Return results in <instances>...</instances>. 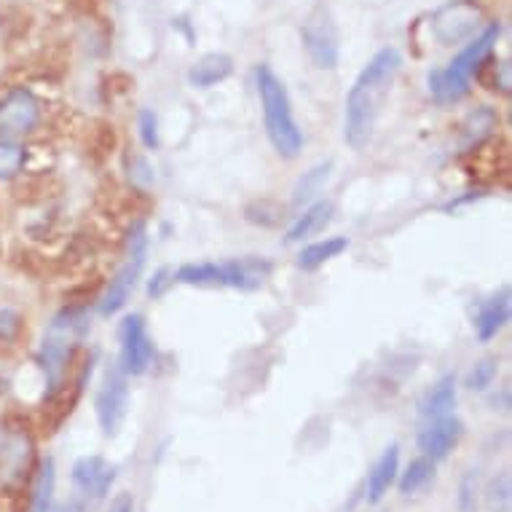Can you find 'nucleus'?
Returning <instances> with one entry per match:
<instances>
[{
	"instance_id": "nucleus-1",
	"label": "nucleus",
	"mask_w": 512,
	"mask_h": 512,
	"mask_svg": "<svg viewBox=\"0 0 512 512\" xmlns=\"http://www.w3.org/2000/svg\"><path fill=\"white\" fill-rule=\"evenodd\" d=\"M400 65H403V57L392 46L376 51L346 94L344 140L352 145L354 151H362L370 143L378 116L384 110V102H387L392 84L400 73Z\"/></svg>"
},
{
	"instance_id": "nucleus-2",
	"label": "nucleus",
	"mask_w": 512,
	"mask_h": 512,
	"mask_svg": "<svg viewBox=\"0 0 512 512\" xmlns=\"http://www.w3.org/2000/svg\"><path fill=\"white\" fill-rule=\"evenodd\" d=\"M255 81H258V97H261L263 105L266 135H269L274 151L282 159H298L303 148V135L293 116L290 94H287L282 78L269 65H261L255 73Z\"/></svg>"
},
{
	"instance_id": "nucleus-3",
	"label": "nucleus",
	"mask_w": 512,
	"mask_h": 512,
	"mask_svg": "<svg viewBox=\"0 0 512 512\" xmlns=\"http://www.w3.org/2000/svg\"><path fill=\"white\" fill-rule=\"evenodd\" d=\"M499 33H502V30H499L496 22L486 25L480 30L478 38H472V41L448 62V68L435 70V73L429 76V89H432V94H435L437 100L456 102L470 92L472 78L478 76L480 70H483V65H486L488 59H491V54H494Z\"/></svg>"
},
{
	"instance_id": "nucleus-4",
	"label": "nucleus",
	"mask_w": 512,
	"mask_h": 512,
	"mask_svg": "<svg viewBox=\"0 0 512 512\" xmlns=\"http://www.w3.org/2000/svg\"><path fill=\"white\" fill-rule=\"evenodd\" d=\"M266 258H231L223 263H185L175 274L177 282L196 287H236V290H255L271 277Z\"/></svg>"
},
{
	"instance_id": "nucleus-5",
	"label": "nucleus",
	"mask_w": 512,
	"mask_h": 512,
	"mask_svg": "<svg viewBox=\"0 0 512 512\" xmlns=\"http://www.w3.org/2000/svg\"><path fill=\"white\" fill-rule=\"evenodd\" d=\"M94 411H97L102 435L116 437L129 413V376L118 365H110L105 370V378L94 397Z\"/></svg>"
},
{
	"instance_id": "nucleus-6",
	"label": "nucleus",
	"mask_w": 512,
	"mask_h": 512,
	"mask_svg": "<svg viewBox=\"0 0 512 512\" xmlns=\"http://www.w3.org/2000/svg\"><path fill=\"white\" fill-rule=\"evenodd\" d=\"M145 252H148V239H145L143 226H137V234L132 236V244H129V255H126V261L121 263V269L116 271V277L110 279L108 293H105V298H102L100 303V311L105 317L124 309L126 301L132 298V293H135L137 287V279L143 274Z\"/></svg>"
},
{
	"instance_id": "nucleus-7",
	"label": "nucleus",
	"mask_w": 512,
	"mask_h": 512,
	"mask_svg": "<svg viewBox=\"0 0 512 512\" xmlns=\"http://www.w3.org/2000/svg\"><path fill=\"white\" fill-rule=\"evenodd\" d=\"M480 19H483V14H480L475 3H470V0H454V3H448V6L435 11V17H432V33L445 46H454V43L475 38Z\"/></svg>"
},
{
	"instance_id": "nucleus-8",
	"label": "nucleus",
	"mask_w": 512,
	"mask_h": 512,
	"mask_svg": "<svg viewBox=\"0 0 512 512\" xmlns=\"http://www.w3.org/2000/svg\"><path fill=\"white\" fill-rule=\"evenodd\" d=\"M118 338H121V362H118V368L124 370L126 376H143L153 362V341L148 336V328H145V319L140 314L126 317L121 322Z\"/></svg>"
},
{
	"instance_id": "nucleus-9",
	"label": "nucleus",
	"mask_w": 512,
	"mask_h": 512,
	"mask_svg": "<svg viewBox=\"0 0 512 512\" xmlns=\"http://www.w3.org/2000/svg\"><path fill=\"white\" fill-rule=\"evenodd\" d=\"M303 46L309 51L311 62L319 70H333L338 65V30L333 19L319 9L309 17L301 30Z\"/></svg>"
},
{
	"instance_id": "nucleus-10",
	"label": "nucleus",
	"mask_w": 512,
	"mask_h": 512,
	"mask_svg": "<svg viewBox=\"0 0 512 512\" xmlns=\"http://www.w3.org/2000/svg\"><path fill=\"white\" fill-rule=\"evenodd\" d=\"M41 121V102L25 89H14L0 100V135H27Z\"/></svg>"
},
{
	"instance_id": "nucleus-11",
	"label": "nucleus",
	"mask_w": 512,
	"mask_h": 512,
	"mask_svg": "<svg viewBox=\"0 0 512 512\" xmlns=\"http://www.w3.org/2000/svg\"><path fill=\"white\" fill-rule=\"evenodd\" d=\"M73 486L86 502H100L105 499L116 480V467L102 459V456H81L76 464H73Z\"/></svg>"
},
{
	"instance_id": "nucleus-12",
	"label": "nucleus",
	"mask_w": 512,
	"mask_h": 512,
	"mask_svg": "<svg viewBox=\"0 0 512 512\" xmlns=\"http://www.w3.org/2000/svg\"><path fill=\"white\" fill-rule=\"evenodd\" d=\"M70 354H73V325H62V322H54L49 330V336L43 338L41 346V362L43 370H46V378H49L51 392L59 389L62 378H65V370H68Z\"/></svg>"
},
{
	"instance_id": "nucleus-13",
	"label": "nucleus",
	"mask_w": 512,
	"mask_h": 512,
	"mask_svg": "<svg viewBox=\"0 0 512 512\" xmlns=\"http://www.w3.org/2000/svg\"><path fill=\"white\" fill-rule=\"evenodd\" d=\"M464 435V424L456 416H437L429 419V424L419 432V448L421 454L432 459V462H443L445 456L454 451Z\"/></svg>"
},
{
	"instance_id": "nucleus-14",
	"label": "nucleus",
	"mask_w": 512,
	"mask_h": 512,
	"mask_svg": "<svg viewBox=\"0 0 512 512\" xmlns=\"http://www.w3.org/2000/svg\"><path fill=\"white\" fill-rule=\"evenodd\" d=\"M397 475H400V445L392 443L384 448V454L378 456L376 464L370 467L368 483H365V496L370 504H378L387 491L395 486Z\"/></svg>"
},
{
	"instance_id": "nucleus-15",
	"label": "nucleus",
	"mask_w": 512,
	"mask_h": 512,
	"mask_svg": "<svg viewBox=\"0 0 512 512\" xmlns=\"http://www.w3.org/2000/svg\"><path fill=\"white\" fill-rule=\"evenodd\" d=\"M231 73H234V59L223 51H212V54H204L194 68L188 70V84L196 86V89H212L220 81H226Z\"/></svg>"
},
{
	"instance_id": "nucleus-16",
	"label": "nucleus",
	"mask_w": 512,
	"mask_h": 512,
	"mask_svg": "<svg viewBox=\"0 0 512 512\" xmlns=\"http://www.w3.org/2000/svg\"><path fill=\"white\" fill-rule=\"evenodd\" d=\"M54 488H57V467L54 459L46 456L38 464L33 486H30V502H27V512H51L54 510Z\"/></svg>"
},
{
	"instance_id": "nucleus-17",
	"label": "nucleus",
	"mask_w": 512,
	"mask_h": 512,
	"mask_svg": "<svg viewBox=\"0 0 512 512\" xmlns=\"http://www.w3.org/2000/svg\"><path fill=\"white\" fill-rule=\"evenodd\" d=\"M507 319H510V293L504 290L502 295H496V298L480 306V314L475 319L480 341H491L507 325Z\"/></svg>"
},
{
	"instance_id": "nucleus-18",
	"label": "nucleus",
	"mask_w": 512,
	"mask_h": 512,
	"mask_svg": "<svg viewBox=\"0 0 512 512\" xmlns=\"http://www.w3.org/2000/svg\"><path fill=\"white\" fill-rule=\"evenodd\" d=\"M330 218H333V204L330 202L311 204L309 210L303 212V215H298V220H295L293 226L287 228L285 242L295 244V242H303V239H309V236H314L317 231H322V228L328 226Z\"/></svg>"
},
{
	"instance_id": "nucleus-19",
	"label": "nucleus",
	"mask_w": 512,
	"mask_h": 512,
	"mask_svg": "<svg viewBox=\"0 0 512 512\" xmlns=\"http://www.w3.org/2000/svg\"><path fill=\"white\" fill-rule=\"evenodd\" d=\"M456 408V376L448 373L437 381L435 387L429 389L424 400H421V413L427 419H437V416H448Z\"/></svg>"
},
{
	"instance_id": "nucleus-20",
	"label": "nucleus",
	"mask_w": 512,
	"mask_h": 512,
	"mask_svg": "<svg viewBox=\"0 0 512 512\" xmlns=\"http://www.w3.org/2000/svg\"><path fill=\"white\" fill-rule=\"evenodd\" d=\"M349 250V239L346 236H328L322 242H314L309 247H303L301 255H298V266L306 271H314L319 266H325L328 261L338 258L341 252Z\"/></svg>"
},
{
	"instance_id": "nucleus-21",
	"label": "nucleus",
	"mask_w": 512,
	"mask_h": 512,
	"mask_svg": "<svg viewBox=\"0 0 512 512\" xmlns=\"http://www.w3.org/2000/svg\"><path fill=\"white\" fill-rule=\"evenodd\" d=\"M330 175H333V161H325V164H317V167H311L309 172H303V177L298 180V185H295L293 202L298 204V207H301V204H309L314 196L325 191Z\"/></svg>"
},
{
	"instance_id": "nucleus-22",
	"label": "nucleus",
	"mask_w": 512,
	"mask_h": 512,
	"mask_svg": "<svg viewBox=\"0 0 512 512\" xmlns=\"http://www.w3.org/2000/svg\"><path fill=\"white\" fill-rule=\"evenodd\" d=\"M432 475H435V462H432V459H427V456L413 459V462L405 467L403 475H400V483H397V486H400V494H416V491H421V488L427 486L429 480H432Z\"/></svg>"
},
{
	"instance_id": "nucleus-23",
	"label": "nucleus",
	"mask_w": 512,
	"mask_h": 512,
	"mask_svg": "<svg viewBox=\"0 0 512 512\" xmlns=\"http://www.w3.org/2000/svg\"><path fill=\"white\" fill-rule=\"evenodd\" d=\"M27 151L19 143L11 140H0V180H9L25 167Z\"/></svg>"
},
{
	"instance_id": "nucleus-24",
	"label": "nucleus",
	"mask_w": 512,
	"mask_h": 512,
	"mask_svg": "<svg viewBox=\"0 0 512 512\" xmlns=\"http://www.w3.org/2000/svg\"><path fill=\"white\" fill-rule=\"evenodd\" d=\"M496 126V116L488 108H480L478 113H472L467 121V145H478L480 140H486L491 135V129Z\"/></svg>"
},
{
	"instance_id": "nucleus-25",
	"label": "nucleus",
	"mask_w": 512,
	"mask_h": 512,
	"mask_svg": "<svg viewBox=\"0 0 512 512\" xmlns=\"http://www.w3.org/2000/svg\"><path fill=\"white\" fill-rule=\"evenodd\" d=\"M496 360L494 357H486V360H480L475 368L470 370V376H467V387L478 389L483 392L486 387H491V381L496 378Z\"/></svg>"
},
{
	"instance_id": "nucleus-26",
	"label": "nucleus",
	"mask_w": 512,
	"mask_h": 512,
	"mask_svg": "<svg viewBox=\"0 0 512 512\" xmlns=\"http://www.w3.org/2000/svg\"><path fill=\"white\" fill-rule=\"evenodd\" d=\"M140 137H143L145 148H159V118L153 110H140Z\"/></svg>"
},
{
	"instance_id": "nucleus-27",
	"label": "nucleus",
	"mask_w": 512,
	"mask_h": 512,
	"mask_svg": "<svg viewBox=\"0 0 512 512\" xmlns=\"http://www.w3.org/2000/svg\"><path fill=\"white\" fill-rule=\"evenodd\" d=\"M499 483H502V486H496L494 483V486L488 488V504L496 507V510H502V507H507V502H510V478L502 475Z\"/></svg>"
},
{
	"instance_id": "nucleus-28",
	"label": "nucleus",
	"mask_w": 512,
	"mask_h": 512,
	"mask_svg": "<svg viewBox=\"0 0 512 512\" xmlns=\"http://www.w3.org/2000/svg\"><path fill=\"white\" fill-rule=\"evenodd\" d=\"M475 502H478V475H467L462 486V510H475Z\"/></svg>"
},
{
	"instance_id": "nucleus-29",
	"label": "nucleus",
	"mask_w": 512,
	"mask_h": 512,
	"mask_svg": "<svg viewBox=\"0 0 512 512\" xmlns=\"http://www.w3.org/2000/svg\"><path fill=\"white\" fill-rule=\"evenodd\" d=\"M105 512H135V499H132V494H118L113 502H110V507Z\"/></svg>"
},
{
	"instance_id": "nucleus-30",
	"label": "nucleus",
	"mask_w": 512,
	"mask_h": 512,
	"mask_svg": "<svg viewBox=\"0 0 512 512\" xmlns=\"http://www.w3.org/2000/svg\"><path fill=\"white\" fill-rule=\"evenodd\" d=\"M51 512H89V502H86L84 496H76V499H70L62 507H54Z\"/></svg>"
},
{
	"instance_id": "nucleus-31",
	"label": "nucleus",
	"mask_w": 512,
	"mask_h": 512,
	"mask_svg": "<svg viewBox=\"0 0 512 512\" xmlns=\"http://www.w3.org/2000/svg\"><path fill=\"white\" fill-rule=\"evenodd\" d=\"M167 277H169V271H167V269L156 271V277L151 279V295H153V298H156V295L164 293V287H167L169 282L175 279V277H172V279H167Z\"/></svg>"
},
{
	"instance_id": "nucleus-32",
	"label": "nucleus",
	"mask_w": 512,
	"mask_h": 512,
	"mask_svg": "<svg viewBox=\"0 0 512 512\" xmlns=\"http://www.w3.org/2000/svg\"><path fill=\"white\" fill-rule=\"evenodd\" d=\"M3 440H6V437H3V429H0V445H3Z\"/></svg>"
}]
</instances>
